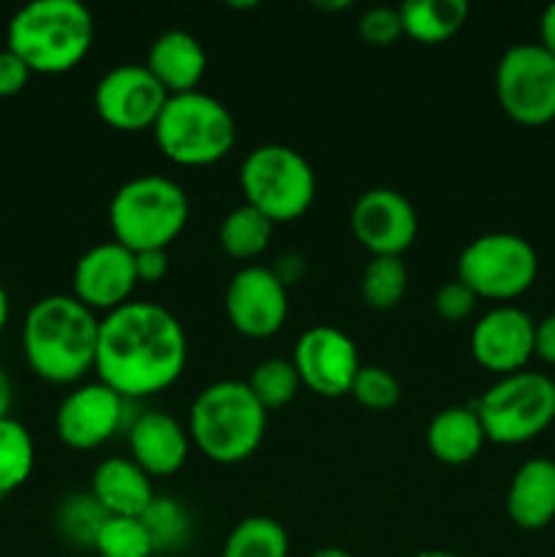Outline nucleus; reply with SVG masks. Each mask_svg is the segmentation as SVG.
<instances>
[{"instance_id": "nucleus-1", "label": "nucleus", "mask_w": 555, "mask_h": 557, "mask_svg": "<svg viewBox=\"0 0 555 557\" xmlns=\"http://www.w3.org/2000/svg\"><path fill=\"white\" fill-rule=\"evenodd\" d=\"M188 341L180 321L156 302H125L101 319L96 373L123 400L158 395L183 375Z\"/></svg>"}, {"instance_id": "nucleus-2", "label": "nucleus", "mask_w": 555, "mask_h": 557, "mask_svg": "<svg viewBox=\"0 0 555 557\" xmlns=\"http://www.w3.org/2000/svg\"><path fill=\"white\" fill-rule=\"evenodd\" d=\"M101 319L74 294H49L30 305L22 321V351L38 379L76 384L96 370Z\"/></svg>"}, {"instance_id": "nucleus-3", "label": "nucleus", "mask_w": 555, "mask_h": 557, "mask_svg": "<svg viewBox=\"0 0 555 557\" xmlns=\"http://www.w3.org/2000/svg\"><path fill=\"white\" fill-rule=\"evenodd\" d=\"M92 33V14L79 0H33L9 20L5 49L30 74H65L87 58Z\"/></svg>"}, {"instance_id": "nucleus-4", "label": "nucleus", "mask_w": 555, "mask_h": 557, "mask_svg": "<svg viewBox=\"0 0 555 557\" xmlns=\"http://www.w3.org/2000/svg\"><path fill=\"white\" fill-rule=\"evenodd\" d=\"M267 411L245 381L205 386L190 406V441L212 462L237 466L264 441Z\"/></svg>"}, {"instance_id": "nucleus-5", "label": "nucleus", "mask_w": 555, "mask_h": 557, "mask_svg": "<svg viewBox=\"0 0 555 557\" xmlns=\"http://www.w3.org/2000/svg\"><path fill=\"white\" fill-rule=\"evenodd\" d=\"M188 218V194L161 174L128 180L109 201V228L114 243L131 253L166 250L183 234Z\"/></svg>"}, {"instance_id": "nucleus-6", "label": "nucleus", "mask_w": 555, "mask_h": 557, "mask_svg": "<svg viewBox=\"0 0 555 557\" xmlns=\"http://www.w3.org/2000/svg\"><path fill=\"white\" fill-rule=\"evenodd\" d=\"M152 136L166 161L177 166H210L234 150L237 123L218 98L194 90L169 96L152 125Z\"/></svg>"}, {"instance_id": "nucleus-7", "label": "nucleus", "mask_w": 555, "mask_h": 557, "mask_svg": "<svg viewBox=\"0 0 555 557\" xmlns=\"http://www.w3.org/2000/svg\"><path fill=\"white\" fill-rule=\"evenodd\" d=\"M239 188L245 205L278 226L297 221L310 210L316 199V174L294 147L261 145L245 156L239 166Z\"/></svg>"}, {"instance_id": "nucleus-8", "label": "nucleus", "mask_w": 555, "mask_h": 557, "mask_svg": "<svg viewBox=\"0 0 555 557\" xmlns=\"http://www.w3.org/2000/svg\"><path fill=\"white\" fill-rule=\"evenodd\" d=\"M473 408L488 441L501 446L528 444L555 422V381L528 370L501 375Z\"/></svg>"}, {"instance_id": "nucleus-9", "label": "nucleus", "mask_w": 555, "mask_h": 557, "mask_svg": "<svg viewBox=\"0 0 555 557\" xmlns=\"http://www.w3.org/2000/svg\"><path fill=\"white\" fill-rule=\"evenodd\" d=\"M539 275V256L520 234H482L462 248L457 259V281L466 283L477 299L509 302L522 297Z\"/></svg>"}, {"instance_id": "nucleus-10", "label": "nucleus", "mask_w": 555, "mask_h": 557, "mask_svg": "<svg viewBox=\"0 0 555 557\" xmlns=\"http://www.w3.org/2000/svg\"><path fill=\"white\" fill-rule=\"evenodd\" d=\"M495 98L515 123L536 128L555 120V58L542 44L506 49L495 69Z\"/></svg>"}, {"instance_id": "nucleus-11", "label": "nucleus", "mask_w": 555, "mask_h": 557, "mask_svg": "<svg viewBox=\"0 0 555 557\" xmlns=\"http://www.w3.org/2000/svg\"><path fill=\"white\" fill-rule=\"evenodd\" d=\"M169 92L158 85L147 65L123 63L98 79L92 90L96 114L114 131L136 134L156 125L158 114L166 107Z\"/></svg>"}, {"instance_id": "nucleus-12", "label": "nucleus", "mask_w": 555, "mask_h": 557, "mask_svg": "<svg viewBox=\"0 0 555 557\" xmlns=\"http://www.w3.org/2000/svg\"><path fill=\"white\" fill-rule=\"evenodd\" d=\"M229 324L250 341L278 335L288 315L286 283L270 267H243L229 281L223 294Z\"/></svg>"}, {"instance_id": "nucleus-13", "label": "nucleus", "mask_w": 555, "mask_h": 557, "mask_svg": "<svg viewBox=\"0 0 555 557\" xmlns=\"http://www.w3.org/2000/svg\"><path fill=\"white\" fill-rule=\"evenodd\" d=\"M299 381L321 397H343L351 392L359 373V354L351 337L337 326H310L299 335L292 357Z\"/></svg>"}, {"instance_id": "nucleus-14", "label": "nucleus", "mask_w": 555, "mask_h": 557, "mask_svg": "<svg viewBox=\"0 0 555 557\" xmlns=\"http://www.w3.org/2000/svg\"><path fill=\"white\" fill-rule=\"evenodd\" d=\"M354 239L370 256H400L417 243L419 218L411 201L392 188H370L351 207Z\"/></svg>"}, {"instance_id": "nucleus-15", "label": "nucleus", "mask_w": 555, "mask_h": 557, "mask_svg": "<svg viewBox=\"0 0 555 557\" xmlns=\"http://www.w3.org/2000/svg\"><path fill=\"white\" fill-rule=\"evenodd\" d=\"M123 397L107 384H82L63 397L54 413V430L65 446L76 451H90L107 444L125 419Z\"/></svg>"}, {"instance_id": "nucleus-16", "label": "nucleus", "mask_w": 555, "mask_h": 557, "mask_svg": "<svg viewBox=\"0 0 555 557\" xmlns=\"http://www.w3.org/2000/svg\"><path fill=\"white\" fill-rule=\"evenodd\" d=\"M136 283V256L128 248L112 243H101L96 248L85 250L76 259L74 275H71V288L74 297L92 313L103 310V315L123 308L131 302Z\"/></svg>"}, {"instance_id": "nucleus-17", "label": "nucleus", "mask_w": 555, "mask_h": 557, "mask_svg": "<svg viewBox=\"0 0 555 557\" xmlns=\"http://www.w3.org/2000/svg\"><path fill=\"white\" fill-rule=\"evenodd\" d=\"M536 321L520 308L501 305L473 324L471 354L484 370L495 375L520 373L533 357Z\"/></svg>"}, {"instance_id": "nucleus-18", "label": "nucleus", "mask_w": 555, "mask_h": 557, "mask_svg": "<svg viewBox=\"0 0 555 557\" xmlns=\"http://www.w3.org/2000/svg\"><path fill=\"white\" fill-rule=\"evenodd\" d=\"M131 460L147 476H172L185 466L190 435L183 424L163 411H147L134 419L128 430Z\"/></svg>"}, {"instance_id": "nucleus-19", "label": "nucleus", "mask_w": 555, "mask_h": 557, "mask_svg": "<svg viewBox=\"0 0 555 557\" xmlns=\"http://www.w3.org/2000/svg\"><path fill=\"white\" fill-rule=\"evenodd\" d=\"M145 65L169 96H183L194 92L205 79L207 52L190 33L166 30L152 41Z\"/></svg>"}, {"instance_id": "nucleus-20", "label": "nucleus", "mask_w": 555, "mask_h": 557, "mask_svg": "<svg viewBox=\"0 0 555 557\" xmlns=\"http://www.w3.org/2000/svg\"><path fill=\"white\" fill-rule=\"evenodd\" d=\"M506 515L522 531H542L555 520V462L528 460L506 490Z\"/></svg>"}, {"instance_id": "nucleus-21", "label": "nucleus", "mask_w": 555, "mask_h": 557, "mask_svg": "<svg viewBox=\"0 0 555 557\" xmlns=\"http://www.w3.org/2000/svg\"><path fill=\"white\" fill-rule=\"evenodd\" d=\"M90 495L109 517H141L152 504V482L134 460L109 457L92 471Z\"/></svg>"}, {"instance_id": "nucleus-22", "label": "nucleus", "mask_w": 555, "mask_h": 557, "mask_svg": "<svg viewBox=\"0 0 555 557\" xmlns=\"http://www.w3.org/2000/svg\"><path fill=\"white\" fill-rule=\"evenodd\" d=\"M484 428L473 406H449L428 424V449L444 466H466L482 451Z\"/></svg>"}, {"instance_id": "nucleus-23", "label": "nucleus", "mask_w": 555, "mask_h": 557, "mask_svg": "<svg viewBox=\"0 0 555 557\" xmlns=\"http://www.w3.org/2000/svg\"><path fill=\"white\" fill-rule=\"evenodd\" d=\"M397 9H400L403 36L417 44H428V47L449 41L468 20L466 0H417Z\"/></svg>"}, {"instance_id": "nucleus-24", "label": "nucleus", "mask_w": 555, "mask_h": 557, "mask_svg": "<svg viewBox=\"0 0 555 557\" xmlns=\"http://www.w3.org/2000/svg\"><path fill=\"white\" fill-rule=\"evenodd\" d=\"M272 232L275 223L250 205H239L223 218L221 232H218V243H221L223 253L234 261H250L259 259L267 248H270Z\"/></svg>"}, {"instance_id": "nucleus-25", "label": "nucleus", "mask_w": 555, "mask_h": 557, "mask_svg": "<svg viewBox=\"0 0 555 557\" xmlns=\"http://www.w3.org/2000/svg\"><path fill=\"white\" fill-rule=\"evenodd\" d=\"M221 557H288L286 528L264 515L245 517L229 531Z\"/></svg>"}, {"instance_id": "nucleus-26", "label": "nucleus", "mask_w": 555, "mask_h": 557, "mask_svg": "<svg viewBox=\"0 0 555 557\" xmlns=\"http://www.w3.org/2000/svg\"><path fill=\"white\" fill-rule=\"evenodd\" d=\"M36 466V446L33 435L14 417L0 419V498L22 487L30 479Z\"/></svg>"}, {"instance_id": "nucleus-27", "label": "nucleus", "mask_w": 555, "mask_h": 557, "mask_svg": "<svg viewBox=\"0 0 555 557\" xmlns=\"http://www.w3.org/2000/svg\"><path fill=\"white\" fill-rule=\"evenodd\" d=\"M359 294L373 310H395L408 294V267L400 256H375L359 281Z\"/></svg>"}, {"instance_id": "nucleus-28", "label": "nucleus", "mask_w": 555, "mask_h": 557, "mask_svg": "<svg viewBox=\"0 0 555 557\" xmlns=\"http://www.w3.org/2000/svg\"><path fill=\"white\" fill-rule=\"evenodd\" d=\"M245 384L254 392L256 400L264 406V411H275V408L288 406L297 397L303 381H299L292 359H267V362L256 364Z\"/></svg>"}, {"instance_id": "nucleus-29", "label": "nucleus", "mask_w": 555, "mask_h": 557, "mask_svg": "<svg viewBox=\"0 0 555 557\" xmlns=\"http://www.w3.org/2000/svg\"><path fill=\"white\" fill-rule=\"evenodd\" d=\"M98 557H152L156 547L139 517H107L92 542Z\"/></svg>"}, {"instance_id": "nucleus-30", "label": "nucleus", "mask_w": 555, "mask_h": 557, "mask_svg": "<svg viewBox=\"0 0 555 557\" xmlns=\"http://www.w3.org/2000/svg\"><path fill=\"white\" fill-rule=\"evenodd\" d=\"M139 520L141 525L147 528V533H150L156 553L180 549L190 536L188 511H185V506H180L174 498H158L156 495Z\"/></svg>"}, {"instance_id": "nucleus-31", "label": "nucleus", "mask_w": 555, "mask_h": 557, "mask_svg": "<svg viewBox=\"0 0 555 557\" xmlns=\"http://www.w3.org/2000/svg\"><path fill=\"white\" fill-rule=\"evenodd\" d=\"M107 511L101 509L96 498L90 493L87 495H71L69 500H63V506L58 509V525L63 531L65 539H71L74 544H85L92 547L98 531L107 522Z\"/></svg>"}, {"instance_id": "nucleus-32", "label": "nucleus", "mask_w": 555, "mask_h": 557, "mask_svg": "<svg viewBox=\"0 0 555 557\" xmlns=\"http://www.w3.org/2000/svg\"><path fill=\"white\" fill-rule=\"evenodd\" d=\"M348 395L370 411H390L400 403V384L390 370L379 364H362Z\"/></svg>"}, {"instance_id": "nucleus-33", "label": "nucleus", "mask_w": 555, "mask_h": 557, "mask_svg": "<svg viewBox=\"0 0 555 557\" xmlns=\"http://www.w3.org/2000/svg\"><path fill=\"white\" fill-rule=\"evenodd\" d=\"M357 33L370 47H392L403 36L400 9L392 5H373L357 22Z\"/></svg>"}, {"instance_id": "nucleus-34", "label": "nucleus", "mask_w": 555, "mask_h": 557, "mask_svg": "<svg viewBox=\"0 0 555 557\" xmlns=\"http://www.w3.org/2000/svg\"><path fill=\"white\" fill-rule=\"evenodd\" d=\"M477 294H473L466 283H460L455 277V281H446L444 286L435 292L433 305L435 313L444 321H466L468 315L473 313V308H477Z\"/></svg>"}, {"instance_id": "nucleus-35", "label": "nucleus", "mask_w": 555, "mask_h": 557, "mask_svg": "<svg viewBox=\"0 0 555 557\" xmlns=\"http://www.w3.org/2000/svg\"><path fill=\"white\" fill-rule=\"evenodd\" d=\"M30 69L11 49H0V98H11L25 90Z\"/></svg>"}, {"instance_id": "nucleus-36", "label": "nucleus", "mask_w": 555, "mask_h": 557, "mask_svg": "<svg viewBox=\"0 0 555 557\" xmlns=\"http://www.w3.org/2000/svg\"><path fill=\"white\" fill-rule=\"evenodd\" d=\"M136 256V277L139 283H161L169 272L166 250H141Z\"/></svg>"}, {"instance_id": "nucleus-37", "label": "nucleus", "mask_w": 555, "mask_h": 557, "mask_svg": "<svg viewBox=\"0 0 555 557\" xmlns=\"http://www.w3.org/2000/svg\"><path fill=\"white\" fill-rule=\"evenodd\" d=\"M533 357L555 364V313L539 321L536 330H533Z\"/></svg>"}, {"instance_id": "nucleus-38", "label": "nucleus", "mask_w": 555, "mask_h": 557, "mask_svg": "<svg viewBox=\"0 0 555 557\" xmlns=\"http://www.w3.org/2000/svg\"><path fill=\"white\" fill-rule=\"evenodd\" d=\"M539 44L555 58V3L544 9L542 22H539Z\"/></svg>"}, {"instance_id": "nucleus-39", "label": "nucleus", "mask_w": 555, "mask_h": 557, "mask_svg": "<svg viewBox=\"0 0 555 557\" xmlns=\"http://www.w3.org/2000/svg\"><path fill=\"white\" fill-rule=\"evenodd\" d=\"M11 403H14V389H11V379L5 370L0 368V419L11 417Z\"/></svg>"}, {"instance_id": "nucleus-40", "label": "nucleus", "mask_w": 555, "mask_h": 557, "mask_svg": "<svg viewBox=\"0 0 555 557\" xmlns=\"http://www.w3.org/2000/svg\"><path fill=\"white\" fill-rule=\"evenodd\" d=\"M9 310H11L9 294H5V288L0 286V332H3L5 324H9Z\"/></svg>"}, {"instance_id": "nucleus-41", "label": "nucleus", "mask_w": 555, "mask_h": 557, "mask_svg": "<svg viewBox=\"0 0 555 557\" xmlns=\"http://www.w3.org/2000/svg\"><path fill=\"white\" fill-rule=\"evenodd\" d=\"M310 557H351V555H348L346 549H341V547H321V549H316V553Z\"/></svg>"}, {"instance_id": "nucleus-42", "label": "nucleus", "mask_w": 555, "mask_h": 557, "mask_svg": "<svg viewBox=\"0 0 555 557\" xmlns=\"http://www.w3.org/2000/svg\"><path fill=\"white\" fill-rule=\"evenodd\" d=\"M414 557H460V555L441 553V549H430V553H419V555H414Z\"/></svg>"}]
</instances>
